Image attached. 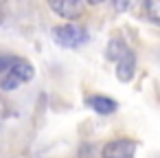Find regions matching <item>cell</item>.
Returning a JSON list of instances; mask_svg holds the SVG:
<instances>
[{
    "instance_id": "obj_3",
    "label": "cell",
    "mask_w": 160,
    "mask_h": 158,
    "mask_svg": "<svg viewBox=\"0 0 160 158\" xmlns=\"http://www.w3.org/2000/svg\"><path fill=\"white\" fill-rule=\"evenodd\" d=\"M134 154H136V140L116 138V140H110L103 147L101 158H134Z\"/></svg>"
},
{
    "instance_id": "obj_11",
    "label": "cell",
    "mask_w": 160,
    "mask_h": 158,
    "mask_svg": "<svg viewBox=\"0 0 160 158\" xmlns=\"http://www.w3.org/2000/svg\"><path fill=\"white\" fill-rule=\"evenodd\" d=\"M2 11H5V0H0V20H2Z\"/></svg>"
},
{
    "instance_id": "obj_9",
    "label": "cell",
    "mask_w": 160,
    "mask_h": 158,
    "mask_svg": "<svg viewBox=\"0 0 160 158\" xmlns=\"http://www.w3.org/2000/svg\"><path fill=\"white\" fill-rule=\"evenodd\" d=\"M134 3H136V0H112V7L116 9V11H127V9H132L134 7Z\"/></svg>"
},
{
    "instance_id": "obj_1",
    "label": "cell",
    "mask_w": 160,
    "mask_h": 158,
    "mask_svg": "<svg viewBox=\"0 0 160 158\" xmlns=\"http://www.w3.org/2000/svg\"><path fill=\"white\" fill-rule=\"evenodd\" d=\"M33 73L35 70H33V66L27 59H13L7 66V70L0 75V90L9 92V90L20 88L22 84H27V81L33 79Z\"/></svg>"
},
{
    "instance_id": "obj_10",
    "label": "cell",
    "mask_w": 160,
    "mask_h": 158,
    "mask_svg": "<svg viewBox=\"0 0 160 158\" xmlns=\"http://www.w3.org/2000/svg\"><path fill=\"white\" fill-rule=\"evenodd\" d=\"M11 62H13L11 57H5V55H0V75H2V73L7 70V66H9Z\"/></svg>"
},
{
    "instance_id": "obj_6",
    "label": "cell",
    "mask_w": 160,
    "mask_h": 158,
    "mask_svg": "<svg viewBox=\"0 0 160 158\" xmlns=\"http://www.w3.org/2000/svg\"><path fill=\"white\" fill-rule=\"evenodd\" d=\"M88 105H90L94 112H99V114H112V112H116V108H118V103H116L114 99L103 97V94L90 97V99H88Z\"/></svg>"
},
{
    "instance_id": "obj_2",
    "label": "cell",
    "mask_w": 160,
    "mask_h": 158,
    "mask_svg": "<svg viewBox=\"0 0 160 158\" xmlns=\"http://www.w3.org/2000/svg\"><path fill=\"white\" fill-rule=\"evenodd\" d=\"M53 40L64 48H79L90 40V35L83 27L68 22V24H59L53 29Z\"/></svg>"
},
{
    "instance_id": "obj_4",
    "label": "cell",
    "mask_w": 160,
    "mask_h": 158,
    "mask_svg": "<svg viewBox=\"0 0 160 158\" xmlns=\"http://www.w3.org/2000/svg\"><path fill=\"white\" fill-rule=\"evenodd\" d=\"M48 7L59 18L75 20V18L81 16V0H48Z\"/></svg>"
},
{
    "instance_id": "obj_13",
    "label": "cell",
    "mask_w": 160,
    "mask_h": 158,
    "mask_svg": "<svg viewBox=\"0 0 160 158\" xmlns=\"http://www.w3.org/2000/svg\"><path fill=\"white\" fill-rule=\"evenodd\" d=\"M158 158H160V156H158Z\"/></svg>"
},
{
    "instance_id": "obj_5",
    "label": "cell",
    "mask_w": 160,
    "mask_h": 158,
    "mask_svg": "<svg viewBox=\"0 0 160 158\" xmlns=\"http://www.w3.org/2000/svg\"><path fill=\"white\" fill-rule=\"evenodd\" d=\"M134 73H136V57H134V53L127 48V51L116 59V77H118V81L127 84V81H132Z\"/></svg>"
},
{
    "instance_id": "obj_8",
    "label": "cell",
    "mask_w": 160,
    "mask_h": 158,
    "mask_svg": "<svg viewBox=\"0 0 160 158\" xmlns=\"http://www.w3.org/2000/svg\"><path fill=\"white\" fill-rule=\"evenodd\" d=\"M145 11L156 24H160V0H145Z\"/></svg>"
},
{
    "instance_id": "obj_7",
    "label": "cell",
    "mask_w": 160,
    "mask_h": 158,
    "mask_svg": "<svg viewBox=\"0 0 160 158\" xmlns=\"http://www.w3.org/2000/svg\"><path fill=\"white\" fill-rule=\"evenodd\" d=\"M125 51H127V46H125L121 40H112V42L108 44V59H114V62H116Z\"/></svg>"
},
{
    "instance_id": "obj_12",
    "label": "cell",
    "mask_w": 160,
    "mask_h": 158,
    "mask_svg": "<svg viewBox=\"0 0 160 158\" xmlns=\"http://www.w3.org/2000/svg\"><path fill=\"white\" fill-rule=\"evenodd\" d=\"M88 3H90V5H101L103 0H88Z\"/></svg>"
}]
</instances>
